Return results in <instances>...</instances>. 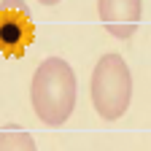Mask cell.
Masks as SVG:
<instances>
[{"instance_id":"6da1fadb","label":"cell","mask_w":151,"mask_h":151,"mask_svg":"<svg viewBox=\"0 0 151 151\" xmlns=\"http://www.w3.org/2000/svg\"><path fill=\"white\" fill-rule=\"evenodd\" d=\"M78 81L62 57H49L38 65L30 81V103L46 127H62L76 111Z\"/></svg>"},{"instance_id":"7a4b0ae2","label":"cell","mask_w":151,"mask_h":151,"mask_svg":"<svg viewBox=\"0 0 151 151\" xmlns=\"http://www.w3.org/2000/svg\"><path fill=\"white\" fill-rule=\"evenodd\" d=\"M89 97L97 111V116L105 122L122 119L129 100H132V73L122 54H103L89 78Z\"/></svg>"},{"instance_id":"3957f363","label":"cell","mask_w":151,"mask_h":151,"mask_svg":"<svg viewBox=\"0 0 151 151\" xmlns=\"http://www.w3.org/2000/svg\"><path fill=\"white\" fill-rule=\"evenodd\" d=\"M35 41V24L24 0H0V57H24Z\"/></svg>"},{"instance_id":"277c9868","label":"cell","mask_w":151,"mask_h":151,"mask_svg":"<svg viewBox=\"0 0 151 151\" xmlns=\"http://www.w3.org/2000/svg\"><path fill=\"white\" fill-rule=\"evenodd\" d=\"M97 16L113 38L127 41L143 19V0H97Z\"/></svg>"},{"instance_id":"5b68a950","label":"cell","mask_w":151,"mask_h":151,"mask_svg":"<svg viewBox=\"0 0 151 151\" xmlns=\"http://www.w3.org/2000/svg\"><path fill=\"white\" fill-rule=\"evenodd\" d=\"M0 151H38V146L27 129L3 127L0 129Z\"/></svg>"},{"instance_id":"8992f818","label":"cell","mask_w":151,"mask_h":151,"mask_svg":"<svg viewBox=\"0 0 151 151\" xmlns=\"http://www.w3.org/2000/svg\"><path fill=\"white\" fill-rule=\"evenodd\" d=\"M38 3H43V6H57L60 0H38Z\"/></svg>"}]
</instances>
